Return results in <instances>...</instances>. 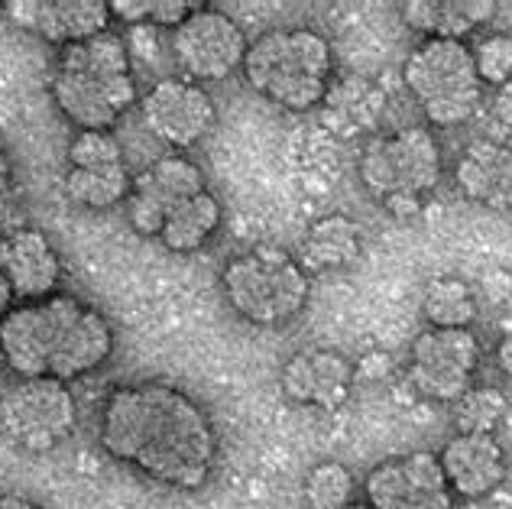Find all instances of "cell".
Segmentation results:
<instances>
[{
    "instance_id": "cell-1",
    "label": "cell",
    "mask_w": 512,
    "mask_h": 509,
    "mask_svg": "<svg viewBox=\"0 0 512 509\" xmlns=\"http://www.w3.org/2000/svg\"><path fill=\"white\" fill-rule=\"evenodd\" d=\"M98 438L114 461L172 490L205 487L218 464L211 415L169 383L117 386L101 406Z\"/></svg>"
},
{
    "instance_id": "cell-2",
    "label": "cell",
    "mask_w": 512,
    "mask_h": 509,
    "mask_svg": "<svg viewBox=\"0 0 512 509\" xmlns=\"http://www.w3.org/2000/svg\"><path fill=\"white\" fill-rule=\"evenodd\" d=\"M0 351L17 380L52 377L69 383L107 364L114 354V328L101 308L56 292L13 305L0 318Z\"/></svg>"
},
{
    "instance_id": "cell-3",
    "label": "cell",
    "mask_w": 512,
    "mask_h": 509,
    "mask_svg": "<svg viewBox=\"0 0 512 509\" xmlns=\"http://www.w3.org/2000/svg\"><path fill=\"white\" fill-rule=\"evenodd\" d=\"M49 95L78 130H111L137 101L130 52L117 33H98L59 52Z\"/></svg>"
},
{
    "instance_id": "cell-4",
    "label": "cell",
    "mask_w": 512,
    "mask_h": 509,
    "mask_svg": "<svg viewBox=\"0 0 512 509\" xmlns=\"http://www.w3.org/2000/svg\"><path fill=\"white\" fill-rule=\"evenodd\" d=\"M334 72L331 43L308 26L266 30L250 43L244 59L247 85L286 111H308L328 98Z\"/></svg>"
},
{
    "instance_id": "cell-5",
    "label": "cell",
    "mask_w": 512,
    "mask_h": 509,
    "mask_svg": "<svg viewBox=\"0 0 512 509\" xmlns=\"http://www.w3.org/2000/svg\"><path fill=\"white\" fill-rule=\"evenodd\" d=\"M221 286L234 312L263 328L286 325L302 315L312 296V279L302 263L276 244H256L227 260Z\"/></svg>"
},
{
    "instance_id": "cell-6",
    "label": "cell",
    "mask_w": 512,
    "mask_h": 509,
    "mask_svg": "<svg viewBox=\"0 0 512 509\" xmlns=\"http://www.w3.org/2000/svg\"><path fill=\"white\" fill-rule=\"evenodd\" d=\"M357 172L389 211L406 218L441 182V146L428 127H399L363 143Z\"/></svg>"
},
{
    "instance_id": "cell-7",
    "label": "cell",
    "mask_w": 512,
    "mask_h": 509,
    "mask_svg": "<svg viewBox=\"0 0 512 509\" xmlns=\"http://www.w3.org/2000/svg\"><path fill=\"white\" fill-rule=\"evenodd\" d=\"M402 78L435 127H457L470 120L480 111L487 88L464 39H422L409 52Z\"/></svg>"
},
{
    "instance_id": "cell-8",
    "label": "cell",
    "mask_w": 512,
    "mask_h": 509,
    "mask_svg": "<svg viewBox=\"0 0 512 509\" xmlns=\"http://www.w3.org/2000/svg\"><path fill=\"white\" fill-rule=\"evenodd\" d=\"M78 406L69 383L52 377L17 380L0 396V432L26 454H49L75 435Z\"/></svg>"
},
{
    "instance_id": "cell-9",
    "label": "cell",
    "mask_w": 512,
    "mask_h": 509,
    "mask_svg": "<svg viewBox=\"0 0 512 509\" xmlns=\"http://www.w3.org/2000/svg\"><path fill=\"white\" fill-rule=\"evenodd\" d=\"M483 347L470 328H425L412 341L409 383L425 399L457 403L477 377Z\"/></svg>"
},
{
    "instance_id": "cell-10",
    "label": "cell",
    "mask_w": 512,
    "mask_h": 509,
    "mask_svg": "<svg viewBox=\"0 0 512 509\" xmlns=\"http://www.w3.org/2000/svg\"><path fill=\"white\" fill-rule=\"evenodd\" d=\"M250 39L231 13L201 4L172 30L175 62L192 82H224L244 69Z\"/></svg>"
},
{
    "instance_id": "cell-11",
    "label": "cell",
    "mask_w": 512,
    "mask_h": 509,
    "mask_svg": "<svg viewBox=\"0 0 512 509\" xmlns=\"http://www.w3.org/2000/svg\"><path fill=\"white\" fill-rule=\"evenodd\" d=\"M130 172L124 150L111 130H78L69 143V172L65 195L75 205L91 211H107L130 195Z\"/></svg>"
},
{
    "instance_id": "cell-12",
    "label": "cell",
    "mask_w": 512,
    "mask_h": 509,
    "mask_svg": "<svg viewBox=\"0 0 512 509\" xmlns=\"http://www.w3.org/2000/svg\"><path fill=\"white\" fill-rule=\"evenodd\" d=\"M140 114L156 140L182 153L198 146L214 130L218 107L201 85L185 82V78H163L143 95Z\"/></svg>"
},
{
    "instance_id": "cell-13",
    "label": "cell",
    "mask_w": 512,
    "mask_h": 509,
    "mask_svg": "<svg viewBox=\"0 0 512 509\" xmlns=\"http://www.w3.org/2000/svg\"><path fill=\"white\" fill-rule=\"evenodd\" d=\"M363 493L373 509H454V493L435 451H412L376 464L363 480Z\"/></svg>"
},
{
    "instance_id": "cell-14",
    "label": "cell",
    "mask_w": 512,
    "mask_h": 509,
    "mask_svg": "<svg viewBox=\"0 0 512 509\" xmlns=\"http://www.w3.org/2000/svg\"><path fill=\"white\" fill-rule=\"evenodd\" d=\"M205 189H208L205 172L188 156L182 153L159 156L130 182L127 218L143 237H159L169 214Z\"/></svg>"
},
{
    "instance_id": "cell-15",
    "label": "cell",
    "mask_w": 512,
    "mask_h": 509,
    "mask_svg": "<svg viewBox=\"0 0 512 509\" xmlns=\"http://www.w3.org/2000/svg\"><path fill=\"white\" fill-rule=\"evenodd\" d=\"M354 364L334 347H305L292 354L279 373L286 399L299 406H315L321 412H338L354 393Z\"/></svg>"
},
{
    "instance_id": "cell-16",
    "label": "cell",
    "mask_w": 512,
    "mask_h": 509,
    "mask_svg": "<svg viewBox=\"0 0 512 509\" xmlns=\"http://www.w3.org/2000/svg\"><path fill=\"white\" fill-rule=\"evenodd\" d=\"M7 17L52 46H72L107 33L111 4L107 0H10Z\"/></svg>"
},
{
    "instance_id": "cell-17",
    "label": "cell",
    "mask_w": 512,
    "mask_h": 509,
    "mask_svg": "<svg viewBox=\"0 0 512 509\" xmlns=\"http://www.w3.org/2000/svg\"><path fill=\"white\" fill-rule=\"evenodd\" d=\"M0 273L20 302L56 296L62 286V260L39 227H17L0 237Z\"/></svg>"
},
{
    "instance_id": "cell-18",
    "label": "cell",
    "mask_w": 512,
    "mask_h": 509,
    "mask_svg": "<svg viewBox=\"0 0 512 509\" xmlns=\"http://www.w3.org/2000/svg\"><path fill=\"white\" fill-rule=\"evenodd\" d=\"M438 464L454 497L483 500L506 484L509 461L496 435H454L438 451Z\"/></svg>"
},
{
    "instance_id": "cell-19",
    "label": "cell",
    "mask_w": 512,
    "mask_h": 509,
    "mask_svg": "<svg viewBox=\"0 0 512 509\" xmlns=\"http://www.w3.org/2000/svg\"><path fill=\"white\" fill-rule=\"evenodd\" d=\"M454 182L470 202L512 211V143L474 140L457 156Z\"/></svg>"
},
{
    "instance_id": "cell-20",
    "label": "cell",
    "mask_w": 512,
    "mask_h": 509,
    "mask_svg": "<svg viewBox=\"0 0 512 509\" xmlns=\"http://www.w3.org/2000/svg\"><path fill=\"white\" fill-rule=\"evenodd\" d=\"M363 253V231L357 221H350L347 214H328L318 218L302 237L299 260L302 270L312 273H338L354 266Z\"/></svg>"
},
{
    "instance_id": "cell-21",
    "label": "cell",
    "mask_w": 512,
    "mask_h": 509,
    "mask_svg": "<svg viewBox=\"0 0 512 509\" xmlns=\"http://www.w3.org/2000/svg\"><path fill=\"white\" fill-rule=\"evenodd\" d=\"M496 13L493 0H412L402 4V20L425 39H464Z\"/></svg>"
},
{
    "instance_id": "cell-22",
    "label": "cell",
    "mask_w": 512,
    "mask_h": 509,
    "mask_svg": "<svg viewBox=\"0 0 512 509\" xmlns=\"http://www.w3.org/2000/svg\"><path fill=\"white\" fill-rule=\"evenodd\" d=\"M221 221H224V208L218 202V195L205 189L169 214L163 231H159V240L172 253H195L221 231Z\"/></svg>"
},
{
    "instance_id": "cell-23",
    "label": "cell",
    "mask_w": 512,
    "mask_h": 509,
    "mask_svg": "<svg viewBox=\"0 0 512 509\" xmlns=\"http://www.w3.org/2000/svg\"><path fill=\"white\" fill-rule=\"evenodd\" d=\"M422 312L431 328H470V321L477 318V296L464 279L441 276L428 283Z\"/></svg>"
},
{
    "instance_id": "cell-24",
    "label": "cell",
    "mask_w": 512,
    "mask_h": 509,
    "mask_svg": "<svg viewBox=\"0 0 512 509\" xmlns=\"http://www.w3.org/2000/svg\"><path fill=\"white\" fill-rule=\"evenodd\" d=\"M506 393L496 386H470L454 403L457 435H493L496 425L506 419Z\"/></svg>"
},
{
    "instance_id": "cell-25",
    "label": "cell",
    "mask_w": 512,
    "mask_h": 509,
    "mask_svg": "<svg viewBox=\"0 0 512 509\" xmlns=\"http://www.w3.org/2000/svg\"><path fill=\"white\" fill-rule=\"evenodd\" d=\"M357 480L341 461L315 464L305 477V500L308 509H344L354 503Z\"/></svg>"
},
{
    "instance_id": "cell-26",
    "label": "cell",
    "mask_w": 512,
    "mask_h": 509,
    "mask_svg": "<svg viewBox=\"0 0 512 509\" xmlns=\"http://www.w3.org/2000/svg\"><path fill=\"white\" fill-rule=\"evenodd\" d=\"M201 4L192 0H114L111 17L124 23H153V26H179L188 13L198 10Z\"/></svg>"
},
{
    "instance_id": "cell-27",
    "label": "cell",
    "mask_w": 512,
    "mask_h": 509,
    "mask_svg": "<svg viewBox=\"0 0 512 509\" xmlns=\"http://www.w3.org/2000/svg\"><path fill=\"white\" fill-rule=\"evenodd\" d=\"M470 52H474L483 85L500 88L512 78V36L490 33V36H483L477 46H470Z\"/></svg>"
},
{
    "instance_id": "cell-28",
    "label": "cell",
    "mask_w": 512,
    "mask_h": 509,
    "mask_svg": "<svg viewBox=\"0 0 512 509\" xmlns=\"http://www.w3.org/2000/svg\"><path fill=\"white\" fill-rule=\"evenodd\" d=\"M13 211H17V172H13V159L0 146V227H7Z\"/></svg>"
},
{
    "instance_id": "cell-29",
    "label": "cell",
    "mask_w": 512,
    "mask_h": 509,
    "mask_svg": "<svg viewBox=\"0 0 512 509\" xmlns=\"http://www.w3.org/2000/svg\"><path fill=\"white\" fill-rule=\"evenodd\" d=\"M354 373H357L360 380H383L386 373H389V357L386 354H367L354 367Z\"/></svg>"
},
{
    "instance_id": "cell-30",
    "label": "cell",
    "mask_w": 512,
    "mask_h": 509,
    "mask_svg": "<svg viewBox=\"0 0 512 509\" xmlns=\"http://www.w3.org/2000/svg\"><path fill=\"white\" fill-rule=\"evenodd\" d=\"M493 114H496V120H500L503 127L512 130V78L496 88V95H493Z\"/></svg>"
},
{
    "instance_id": "cell-31",
    "label": "cell",
    "mask_w": 512,
    "mask_h": 509,
    "mask_svg": "<svg viewBox=\"0 0 512 509\" xmlns=\"http://www.w3.org/2000/svg\"><path fill=\"white\" fill-rule=\"evenodd\" d=\"M496 364H500V370L512 380V331L500 341V347H496Z\"/></svg>"
},
{
    "instance_id": "cell-32",
    "label": "cell",
    "mask_w": 512,
    "mask_h": 509,
    "mask_svg": "<svg viewBox=\"0 0 512 509\" xmlns=\"http://www.w3.org/2000/svg\"><path fill=\"white\" fill-rule=\"evenodd\" d=\"M0 509H46L30 497H20V493H0Z\"/></svg>"
},
{
    "instance_id": "cell-33",
    "label": "cell",
    "mask_w": 512,
    "mask_h": 509,
    "mask_svg": "<svg viewBox=\"0 0 512 509\" xmlns=\"http://www.w3.org/2000/svg\"><path fill=\"white\" fill-rule=\"evenodd\" d=\"M13 299H17V296H13V289H10V283H7V276L0 273V318H4V315L10 312V308H13Z\"/></svg>"
},
{
    "instance_id": "cell-34",
    "label": "cell",
    "mask_w": 512,
    "mask_h": 509,
    "mask_svg": "<svg viewBox=\"0 0 512 509\" xmlns=\"http://www.w3.org/2000/svg\"><path fill=\"white\" fill-rule=\"evenodd\" d=\"M344 509H373V506H370V503H357V500H354V503H347Z\"/></svg>"
},
{
    "instance_id": "cell-35",
    "label": "cell",
    "mask_w": 512,
    "mask_h": 509,
    "mask_svg": "<svg viewBox=\"0 0 512 509\" xmlns=\"http://www.w3.org/2000/svg\"><path fill=\"white\" fill-rule=\"evenodd\" d=\"M4 370H7V357H4V351H0V377H4Z\"/></svg>"
}]
</instances>
